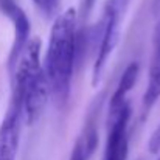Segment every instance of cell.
Instances as JSON below:
<instances>
[{
	"label": "cell",
	"instance_id": "6da1fadb",
	"mask_svg": "<svg viewBox=\"0 0 160 160\" xmlns=\"http://www.w3.org/2000/svg\"><path fill=\"white\" fill-rule=\"evenodd\" d=\"M76 50L78 12L75 8H68L54 19L53 27L50 30L44 64L52 97L58 107H64L67 104L72 92Z\"/></svg>",
	"mask_w": 160,
	"mask_h": 160
},
{
	"label": "cell",
	"instance_id": "7a4b0ae2",
	"mask_svg": "<svg viewBox=\"0 0 160 160\" xmlns=\"http://www.w3.org/2000/svg\"><path fill=\"white\" fill-rule=\"evenodd\" d=\"M12 76V93L22 100L27 124H34L52 97L45 68L41 65V41L31 39L23 50Z\"/></svg>",
	"mask_w": 160,
	"mask_h": 160
},
{
	"label": "cell",
	"instance_id": "3957f363",
	"mask_svg": "<svg viewBox=\"0 0 160 160\" xmlns=\"http://www.w3.org/2000/svg\"><path fill=\"white\" fill-rule=\"evenodd\" d=\"M126 5H128V0H109L104 8L103 20L100 25L101 30H100V38H98V48H97L93 72H92L93 86H97L101 81L107 61L118 44Z\"/></svg>",
	"mask_w": 160,
	"mask_h": 160
},
{
	"label": "cell",
	"instance_id": "277c9868",
	"mask_svg": "<svg viewBox=\"0 0 160 160\" xmlns=\"http://www.w3.org/2000/svg\"><path fill=\"white\" fill-rule=\"evenodd\" d=\"M132 109L129 101L118 112L107 113V138L103 160H126L129 152L128 124Z\"/></svg>",
	"mask_w": 160,
	"mask_h": 160
},
{
	"label": "cell",
	"instance_id": "5b68a950",
	"mask_svg": "<svg viewBox=\"0 0 160 160\" xmlns=\"http://www.w3.org/2000/svg\"><path fill=\"white\" fill-rule=\"evenodd\" d=\"M23 123L25 118H23L22 100L16 93H12L6 115L0 123V160L17 159L20 131Z\"/></svg>",
	"mask_w": 160,
	"mask_h": 160
},
{
	"label": "cell",
	"instance_id": "8992f818",
	"mask_svg": "<svg viewBox=\"0 0 160 160\" xmlns=\"http://www.w3.org/2000/svg\"><path fill=\"white\" fill-rule=\"evenodd\" d=\"M0 11L11 20L12 28H14V42H12L9 59H8V67H9V72L12 73L23 50L27 48L30 42L31 23L25 11L14 0H0Z\"/></svg>",
	"mask_w": 160,
	"mask_h": 160
},
{
	"label": "cell",
	"instance_id": "52a82bcc",
	"mask_svg": "<svg viewBox=\"0 0 160 160\" xmlns=\"http://www.w3.org/2000/svg\"><path fill=\"white\" fill-rule=\"evenodd\" d=\"M160 98V19L156 23L154 36H152V54H151V64L148 72V81L146 89L143 95V107L145 110H149L156 106Z\"/></svg>",
	"mask_w": 160,
	"mask_h": 160
},
{
	"label": "cell",
	"instance_id": "ba28073f",
	"mask_svg": "<svg viewBox=\"0 0 160 160\" xmlns=\"http://www.w3.org/2000/svg\"><path fill=\"white\" fill-rule=\"evenodd\" d=\"M138 70H140V67H138L137 62H132L124 68V72H123V75L118 81V86H117L115 92L112 93V97L109 100V113L118 112L128 103L126 95L134 89V86L137 82V78H138Z\"/></svg>",
	"mask_w": 160,
	"mask_h": 160
},
{
	"label": "cell",
	"instance_id": "9c48e42d",
	"mask_svg": "<svg viewBox=\"0 0 160 160\" xmlns=\"http://www.w3.org/2000/svg\"><path fill=\"white\" fill-rule=\"evenodd\" d=\"M89 154L90 152L87 149L86 140H84V137H81V138H78V142L73 146V151L70 154V160H87Z\"/></svg>",
	"mask_w": 160,
	"mask_h": 160
},
{
	"label": "cell",
	"instance_id": "30bf717a",
	"mask_svg": "<svg viewBox=\"0 0 160 160\" xmlns=\"http://www.w3.org/2000/svg\"><path fill=\"white\" fill-rule=\"evenodd\" d=\"M33 3L39 8L41 12H44V16L52 17L56 11V8H58L59 0H33Z\"/></svg>",
	"mask_w": 160,
	"mask_h": 160
},
{
	"label": "cell",
	"instance_id": "8fae6325",
	"mask_svg": "<svg viewBox=\"0 0 160 160\" xmlns=\"http://www.w3.org/2000/svg\"><path fill=\"white\" fill-rule=\"evenodd\" d=\"M148 151L151 154H157L160 152V123L156 128V131L152 132V135L148 140Z\"/></svg>",
	"mask_w": 160,
	"mask_h": 160
},
{
	"label": "cell",
	"instance_id": "7c38bea8",
	"mask_svg": "<svg viewBox=\"0 0 160 160\" xmlns=\"http://www.w3.org/2000/svg\"><path fill=\"white\" fill-rule=\"evenodd\" d=\"M93 5H95V0H82V8H81V11H82V17H84V19L90 14Z\"/></svg>",
	"mask_w": 160,
	"mask_h": 160
},
{
	"label": "cell",
	"instance_id": "4fadbf2b",
	"mask_svg": "<svg viewBox=\"0 0 160 160\" xmlns=\"http://www.w3.org/2000/svg\"><path fill=\"white\" fill-rule=\"evenodd\" d=\"M154 9H156V11H160V0H156V3H154Z\"/></svg>",
	"mask_w": 160,
	"mask_h": 160
},
{
	"label": "cell",
	"instance_id": "5bb4252c",
	"mask_svg": "<svg viewBox=\"0 0 160 160\" xmlns=\"http://www.w3.org/2000/svg\"><path fill=\"white\" fill-rule=\"evenodd\" d=\"M157 160H160V157H159V159H157Z\"/></svg>",
	"mask_w": 160,
	"mask_h": 160
}]
</instances>
